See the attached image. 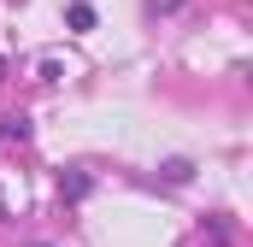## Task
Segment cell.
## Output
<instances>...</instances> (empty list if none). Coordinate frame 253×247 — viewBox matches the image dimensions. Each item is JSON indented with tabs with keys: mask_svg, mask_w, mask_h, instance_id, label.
<instances>
[{
	"mask_svg": "<svg viewBox=\"0 0 253 247\" xmlns=\"http://www.w3.org/2000/svg\"><path fill=\"white\" fill-rule=\"evenodd\" d=\"M65 24H71L77 36H83V30H94V6H88V0H71V12H65Z\"/></svg>",
	"mask_w": 253,
	"mask_h": 247,
	"instance_id": "obj_5",
	"label": "cell"
},
{
	"mask_svg": "<svg viewBox=\"0 0 253 247\" xmlns=\"http://www.w3.org/2000/svg\"><path fill=\"white\" fill-rule=\"evenodd\" d=\"M30 247H47V242H30Z\"/></svg>",
	"mask_w": 253,
	"mask_h": 247,
	"instance_id": "obj_7",
	"label": "cell"
},
{
	"mask_svg": "<svg viewBox=\"0 0 253 247\" xmlns=\"http://www.w3.org/2000/svg\"><path fill=\"white\" fill-rule=\"evenodd\" d=\"M159 183H165V188L194 183V159H165V165H159Z\"/></svg>",
	"mask_w": 253,
	"mask_h": 247,
	"instance_id": "obj_2",
	"label": "cell"
},
{
	"mask_svg": "<svg viewBox=\"0 0 253 247\" xmlns=\"http://www.w3.org/2000/svg\"><path fill=\"white\" fill-rule=\"evenodd\" d=\"M141 12L147 18H171V12H183V0H141Z\"/></svg>",
	"mask_w": 253,
	"mask_h": 247,
	"instance_id": "obj_6",
	"label": "cell"
},
{
	"mask_svg": "<svg viewBox=\"0 0 253 247\" xmlns=\"http://www.w3.org/2000/svg\"><path fill=\"white\" fill-rule=\"evenodd\" d=\"M59 194L77 206V200H88V194H94V177H88L83 165H65V171H59Z\"/></svg>",
	"mask_w": 253,
	"mask_h": 247,
	"instance_id": "obj_1",
	"label": "cell"
},
{
	"mask_svg": "<svg viewBox=\"0 0 253 247\" xmlns=\"http://www.w3.org/2000/svg\"><path fill=\"white\" fill-rule=\"evenodd\" d=\"M206 236H212L218 247H230V242H236V224H230V212H206Z\"/></svg>",
	"mask_w": 253,
	"mask_h": 247,
	"instance_id": "obj_3",
	"label": "cell"
},
{
	"mask_svg": "<svg viewBox=\"0 0 253 247\" xmlns=\"http://www.w3.org/2000/svg\"><path fill=\"white\" fill-rule=\"evenodd\" d=\"M0 141H30V118L24 112H6L0 118Z\"/></svg>",
	"mask_w": 253,
	"mask_h": 247,
	"instance_id": "obj_4",
	"label": "cell"
}]
</instances>
